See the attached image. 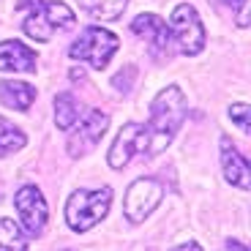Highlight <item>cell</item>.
<instances>
[{
    "instance_id": "ac0fdd59",
    "label": "cell",
    "mask_w": 251,
    "mask_h": 251,
    "mask_svg": "<svg viewBox=\"0 0 251 251\" xmlns=\"http://www.w3.org/2000/svg\"><path fill=\"white\" fill-rule=\"evenodd\" d=\"M134 79H137V69H134V66H126L120 74L112 76V85L118 90H123V93H128V90L134 88Z\"/></svg>"
},
{
    "instance_id": "8fae6325",
    "label": "cell",
    "mask_w": 251,
    "mask_h": 251,
    "mask_svg": "<svg viewBox=\"0 0 251 251\" xmlns=\"http://www.w3.org/2000/svg\"><path fill=\"white\" fill-rule=\"evenodd\" d=\"M0 71L8 74H36V52L22 41H3L0 44Z\"/></svg>"
},
{
    "instance_id": "3957f363",
    "label": "cell",
    "mask_w": 251,
    "mask_h": 251,
    "mask_svg": "<svg viewBox=\"0 0 251 251\" xmlns=\"http://www.w3.org/2000/svg\"><path fill=\"white\" fill-rule=\"evenodd\" d=\"M112 205V191L109 188H96V191H74L66 202V221L74 232H88L109 213Z\"/></svg>"
},
{
    "instance_id": "5bb4252c",
    "label": "cell",
    "mask_w": 251,
    "mask_h": 251,
    "mask_svg": "<svg viewBox=\"0 0 251 251\" xmlns=\"http://www.w3.org/2000/svg\"><path fill=\"white\" fill-rule=\"evenodd\" d=\"M55 126L60 128V131H69L71 126L79 120V115H82V104L76 101V96L74 93H57L55 96Z\"/></svg>"
},
{
    "instance_id": "d6986e66",
    "label": "cell",
    "mask_w": 251,
    "mask_h": 251,
    "mask_svg": "<svg viewBox=\"0 0 251 251\" xmlns=\"http://www.w3.org/2000/svg\"><path fill=\"white\" fill-rule=\"evenodd\" d=\"M229 118L240 126V131L243 134L251 131V126H249V104H232V107H229Z\"/></svg>"
},
{
    "instance_id": "9c48e42d",
    "label": "cell",
    "mask_w": 251,
    "mask_h": 251,
    "mask_svg": "<svg viewBox=\"0 0 251 251\" xmlns=\"http://www.w3.org/2000/svg\"><path fill=\"white\" fill-rule=\"evenodd\" d=\"M131 30L139 38L148 41L151 57H156V60H170L172 57V33H170V25L161 17H156V14H139L131 22Z\"/></svg>"
},
{
    "instance_id": "7c38bea8",
    "label": "cell",
    "mask_w": 251,
    "mask_h": 251,
    "mask_svg": "<svg viewBox=\"0 0 251 251\" xmlns=\"http://www.w3.org/2000/svg\"><path fill=\"white\" fill-rule=\"evenodd\" d=\"M221 167H224V175L229 183L249 188V161H246V156L238 153V148L229 137H221Z\"/></svg>"
},
{
    "instance_id": "4fadbf2b",
    "label": "cell",
    "mask_w": 251,
    "mask_h": 251,
    "mask_svg": "<svg viewBox=\"0 0 251 251\" xmlns=\"http://www.w3.org/2000/svg\"><path fill=\"white\" fill-rule=\"evenodd\" d=\"M0 101L11 109H19V112H27L30 104L36 101V88L27 85V82H0Z\"/></svg>"
},
{
    "instance_id": "30bf717a",
    "label": "cell",
    "mask_w": 251,
    "mask_h": 251,
    "mask_svg": "<svg viewBox=\"0 0 251 251\" xmlns=\"http://www.w3.org/2000/svg\"><path fill=\"white\" fill-rule=\"evenodd\" d=\"M107 126H109V115L107 112H101V109H88L85 118L79 120V126L74 128V134L69 137V156H74V158L88 156L96 145L101 142Z\"/></svg>"
},
{
    "instance_id": "7a4b0ae2",
    "label": "cell",
    "mask_w": 251,
    "mask_h": 251,
    "mask_svg": "<svg viewBox=\"0 0 251 251\" xmlns=\"http://www.w3.org/2000/svg\"><path fill=\"white\" fill-rule=\"evenodd\" d=\"M186 109H188V101L186 93H183L177 85H170L164 88L161 93L153 99L151 104V118H148V131L153 134L158 151H167V145L172 142V137L177 134V128L183 126L186 120Z\"/></svg>"
},
{
    "instance_id": "52a82bcc",
    "label": "cell",
    "mask_w": 251,
    "mask_h": 251,
    "mask_svg": "<svg viewBox=\"0 0 251 251\" xmlns=\"http://www.w3.org/2000/svg\"><path fill=\"white\" fill-rule=\"evenodd\" d=\"M161 197H164L161 183L153 180V177H139V180H134L131 186H128V191H126L123 216L131 221V224H139V221H145L158 207Z\"/></svg>"
},
{
    "instance_id": "5b68a950",
    "label": "cell",
    "mask_w": 251,
    "mask_h": 251,
    "mask_svg": "<svg viewBox=\"0 0 251 251\" xmlns=\"http://www.w3.org/2000/svg\"><path fill=\"white\" fill-rule=\"evenodd\" d=\"M118 52V36L99 25H90L76 36V41L69 47V55L74 60H85L93 69H107V63Z\"/></svg>"
},
{
    "instance_id": "8992f818",
    "label": "cell",
    "mask_w": 251,
    "mask_h": 251,
    "mask_svg": "<svg viewBox=\"0 0 251 251\" xmlns=\"http://www.w3.org/2000/svg\"><path fill=\"white\" fill-rule=\"evenodd\" d=\"M170 33L177 38V47H180L183 55H200L205 50V27H202V19L197 14L194 6L180 3L175 6L170 19Z\"/></svg>"
},
{
    "instance_id": "277c9868",
    "label": "cell",
    "mask_w": 251,
    "mask_h": 251,
    "mask_svg": "<svg viewBox=\"0 0 251 251\" xmlns=\"http://www.w3.org/2000/svg\"><path fill=\"white\" fill-rule=\"evenodd\" d=\"M158 145L153 139V134L148 131V126L145 123H128L120 128L118 139L112 142L109 148V167L112 170H123L126 164L131 161V156H158Z\"/></svg>"
},
{
    "instance_id": "2e32d148",
    "label": "cell",
    "mask_w": 251,
    "mask_h": 251,
    "mask_svg": "<svg viewBox=\"0 0 251 251\" xmlns=\"http://www.w3.org/2000/svg\"><path fill=\"white\" fill-rule=\"evenodd\" d=\"M25 148V134L19 131L17 126H11L6 118H0V156L17 153Z\"/></svg>"
},
{
    "instance_id": "ba28073f",
    "label": "cell",
    "mask_w": 251,
    "mask_h": 251,
    "mask_svg": "<svg viewBox=\"0 0 251 251\" xmlns=\"http://www.w3.org/2000/svg\"><path fill=\"white\" fill-rule=\"evenodd\" d=\"M14 207L19 216V226L25 229V235L38 238L47 226V200L41 194V188L36 186H22L14 197Z\"/></svg>"
},
{
    "instance_id": "9a60e30c",
    "label": "cell",
    "mask_w": 251,
    "mask_h": 251,
    "mask_svg": "<svg viewBox=\"0 0 251 251\" xmlns=\"http://www.w3.org/2000/svg\"><path fill=\"white\" fill-rule=\"evenodd\" d=\"M79 6L85 8L93 19H104V22H109V19H118L120 14L126 11L128 0H79Z\"/></svg>"
},
{
    "instance_id": "6da1fadb",
    "label": "cell",
    "mask_w": 251,
    "mask_h": 251,
    "mask_svg": "<svg viewBox=\"0 0 251 251\" xmlns=\"http://www.w3.org/2000/svg\"><path fill=\"white\" fill-rule=\"evenodd\" d=\"M19 11L25 14L22 19V30L33 41H50L55 33L69 30L74 25V11L66 3L57 0H19Z\"/></svg>"
},
{
    "instance_id": "ffe728a7",
    "label": "cell",
    "mask_w": 251,
    "mask_h": 251,
    "mask_svg": "<svg viewBox=\"0 0 251 251\" xmlns=\"http://www.w3.org/2000/svg\"><path fill=\"white\" fill-rule=\"evenodd\" d=\"M219 6H229V8H246L249 6V0H216Z\"/></svg>"
},
{
    "instance_id": "e0dca14e",
    "label": "cell",
    "mask_w": 251,
    "mask_h": 251,
    "mask_svg": "<svg viewBox=\"0 0 251 251\" xmlns=\"http://www.w3.org/2000/svg\"><path fill=\"white\" fill-rule=\"evenodd\" d=\"M0 249H27V240L22 238V229L11 219H0Z\"/></svg>"
}]
</instances>
